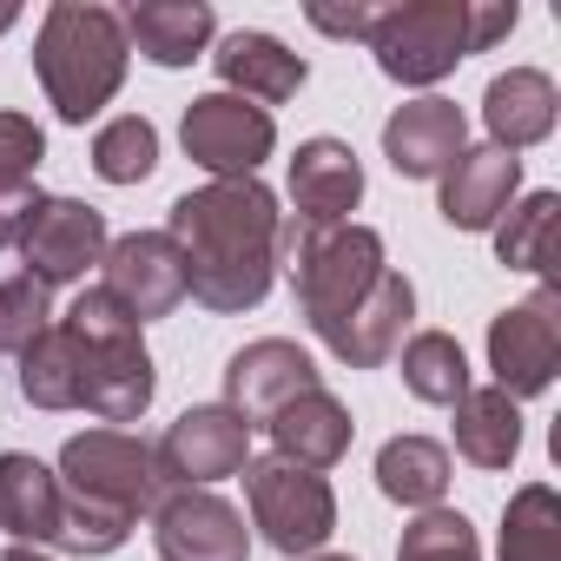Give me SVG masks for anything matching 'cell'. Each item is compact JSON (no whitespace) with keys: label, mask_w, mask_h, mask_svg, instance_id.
<instances>
[{"label":"cell","mask_w":561,"mask_h":561,"mask_svg":"<svg viewBox=\"0 0 561 561\" xmlns=\"http://www.w3.org/2000/svg\"><path fill=\"white\" fill-rule=\"evenodd\" d=\"M277 225H285V211L257 179H211L185 192L165 211V238L179 244L185 264V291L218 318L257 311L277 277Z\"/></svg>","instance_id":"1"},{"label":"cell","mask_w":561,"mask_h":561,"mask_svg":"<svg viewBox=\"0 0 561 561\" xmlns=\"http://www.w3.org/2000/svg\"><path fill=\"white\" fill-rule=\"evenodd\" d=\"M126 60L133 47L113 8H100V0H54L47 8L34 41V73L47 87V106L67 126H87L126 87Z\"/></svg>","instance_id":"2"},{"label":"cell","mask_w":561,"mask_h":561,"mask_svg":"<svg viewBox=\"0 0 561 561\" xmlns=\"http://www.w3.org/2000/svg\"><path fill=\"white\" fill-rule=\"evenodd\" d=\"M515 0L508 8H476V0H403V8H377L370 27V54L397 87H436L443 73H456L469 54L495 47L515 27Z\"/></svg>","instance_id":"3"},{"label":"cell","mask_w":561,"mask_h":561,"mask_svg":"<svg viewBox=\"0 0 561 561\" xmlns=\"http://www.w3.org/2000/svg\"><path fill=\"white\" fill-rule=\"evenodd\" d=\"M277 264L291 271V291L311 318V331H337L364 298L370 285L390 271L383 264V238L370 225H305V218H285L277 225Z\"/></svg>","instance_id":"4"},{"label":"cell","mask_w":561,"mask_h":561,"mask_svg":"<svg viewBox=\"0 0 561 561\" xmlns=\"http://www.w3.org/2000/svg\"><path fill=\"white\" fill-rule=\"evenodd\" d=\"M60 331L80 351V377H87L80 410H93L100 423H139L146 403H152V390H159V377H152L139 324L119 311V298L106 285H87L73 298V311L60 318Z\"/></svg>","instance_id":"5"},{"label":"cell","mask_w":561,"mask_h":561,"mask_svg":"<svg viewBox=\"0 0 561 561\" xmlns=\"http://www.w3.org/2000/svg\"><path fill=\"white\" fill-rule=\"evenodd\" d=\"M244 502H251V528H264V541L277 554H318L337 528V495L318 469L257 456L244 462Z\"/></svg>","instance_id":"6"},{"label":"cell","mask_w":561,"mask_h":561,"mask_svg":"<svg viewBox=\"0 0 561 561\" xmlns=\"http://www.w3.org/2000/svg\"><path fill=\"white\" fill-rule=\"evenodd\" d=\"M60 489L80 495V502H100L126 522H139L146 508H159L165 482H159V462L139 436L126 430H87L60 449Z\"/></svg>","instance_id":"7"},{"label":"cell","mask_w":561,"mask_h":561,"mask_svg":"<svg viewBox=\"0 0 561 561\" xmlns=\"http://www.w3.org/2000/svg\"><path fill=\"white\" fill-rule=\"evenodd\" d=\"M179 139H185V159L205 165L211 179H257V165L277 146V126L264 106H251L238 93H205L185 106Z\"/></svg>","instance_id":"8"},{"label":"cell","mask_w":561,"mask_h":561,"mask_svg":"<svg viewBox=\"0 0 561 561\" xmlns=\"http://www.w3.org/2000/svg\"><path fill=\"white\" fill-rule=\"evenodd\" d=\"M489 370L502 397H541L561 370V291H535L489 324Z\"/></svg>","instance_id":"9"},{"label":"cell","mask_w":561,"mask_h":561,"mask_svg":"<svg viewBox=\"0 0 561 561\" xmlns=\"http://www.w3.org/2000/svg\"><path fill=\"white\" fill-rule=\"evenodd\" d=\"M152 462H159V482L211 489L225 476H244V462H251V423L238 410H225V403H198V410H185L159 436Z\"/></svg>","instance_id":"10"},{"label":"cell","mask_w":561,"mask_h":561,"mask_svg":"<svg viewBox=\"0 0 561 561\" xmlns=\"http://www.w3.org/2000/svg\"><path fill=\"white\" fill-rule=\"evenodd\" d=\"M113 231H106V211L87 205V198H47L21 238V257H27V277L34 285H80V277L106 257Z\"/></svg>","instance_id":"11"},{"label":"cell","mask_w":561,"mask_h":561,"mask_svg":"<svg viewBox=\"0 0 561 561\" xmlns=\"http://www.w3.org/2000/svg\"><path fill=\"white\" fill-rule=\"evenodd\" d=\"M106 291L119 298V311L133 324H152V318H172L185 305V264H179V244L165 231H126L106 244Z\"/></svg>","instance_id":"12"},{"label":"cell","mask_w":561,"mask_h":561,"mask_svg":"<svg viewBox=\"0 0 561 561\" xmlns=\"http://www.w3.org/2000/svg\"><path fill=\"white\" fill-rule=\"evenodd\" d=\"M159 561H251L244 515L211 489H172L152 508Z\"/></svg>","instance_id":"13"},{"label":"cell","mask_w":561,"mask_h":561,"mask_svg":"<svg viewBox=\"0 0 561 561\" xmlns=\"http://www.w3.org/2000/svg\"><path fill=\"white\" fill-rule=\"evenodd\" d=\"M318 364L291 344V337H257L225 364V410H238L251 430L271 423L285 403H298L305 390H318Z\"/></svg>","instance_id":"14"},{"label":"cell","mask_w":561,"mask_h":561,"mask_svg":"<svg viewBox=\"0 0 561 561\" xmlns=\"http://www.w3.org/2000/svg\"><path fill=\"white\" fill-rule=\"evenodd\" d=\"M469 146V119L456 100H410L383 119V159L403 179H443L456 165V152Z\"/></svg>","instance_id":"15"},{"label":"cell","mask_w":561,"mask_h":561,"mask_svg":"<svg viewBox=\"0 0 561 561\" xmlns=\"http://www.w3.org/2000/svg\"><path fill=\"white\" fill-rule=\"evenodd\" d=\"M410 318H416L410 277H403V271H383L377 285H370V298H364L337 331H324V351H331L337 364H351V370H377V364H390V351L403 344Z\"/></svg>","instance_id":"16"},{"label":"cell","mask_w":561,"mask_h":561,"mask_svg":"<svg viewBox=\"0 0 561 561\" xmlns=\"http://www.w3.org/2000/svg\"><path fill=\"white\" fill-rule=\"evenodd\" d=\"M522 185V159L502 146H462L456 165L443 172V218L456 231H489Z\"/></svg>","instance_id":"17"},{"label":"cell","mask_w":561,"mask_h":561,"mask_svg":"<svg viewBox=\"0 0 561 561\" xmlns=\"http://www.w3.org/2000/svg\"><path fill=\"white\" fill-rule=\"evenodd\" d=\"M211 67H218V80H225V93H238V100H264V106L298 100V87H305V73H311L305 54H291L277 34H257V27L225 34L218 54H211Z\"/></svg>","instance_id":"18"},{"label":"cell","mask_w":561,"mask_h":561,"mask_svg":"<svg viewBox=\"0 0 561 561\" xmlns=\"http://www.w3.org/2000/svg\"><path fill=\"white\" fill-rule=\"evenodd\" d=\"M271 449H277V462H298V469H331V462H344V449H351V436H357V423H351V410L318 383V390H305L298 403H285L271 423Z\"/></svg>","instance_id":"19"},{"label":"cell","mask_w":561,"mask_h":561,"mask_svg":"<svg viewBox=\"0 0 561 561\" xmlns=\"http://www.w3.org/2000/svg\"><path fill=\"white\" fill-rule=\"evenodd\" d=\"M364 198V165L344 139H305L291 159V205L305 225H344Z\"/></svg>","instance_id":"20"},{"label":"cell","mask_w":561,"mask_h":561,"mask_svg":"<svg viewBox=\"0 0 561 561\" xmlns=\"http://www.w3.org/2000/svg\"><path fill=\"white\" fill-rule=\"evenodd\" d=\"M119 27H126V47H139L152 67H192L211 47L218 14L205 0H133Z\"/></svg>","instance_id":"21"},{"label":"cell","mask_w":561,"mask_h":561,"mask_svg":"<svg viewBox=\"0 0 561 561\" xmlns=\"http://www.w3.org/2000/svg\"><path fill=\"white\" fill-rule=\"evenodd\" d=\"M554 106H561V93H554V80H548L541 67H508V73H495L489 93H482L489 146H502V152L541 146V139L554 133Z\"/></svg>","instance_id":"22"},{"label":"cell","mask_w":561,"mask_h":561,"mask_svg":"<svg viewBox=\"0 0 561 561\" xmlns=\"http://www.w3.org/2000/svg\"><path fill=\"white\" fill-rule=\"evenodd\" d=\"M0 528L27 548H47L60 535V476L27 449L0 456Z\"/></svg>","instance_id":"23"},{"label":"cell","mask_w":561,"mask_h":561,"mask_svg":"<svg viewBox=\"0 0 561 561\" xmlns=\"http://www.w3.org/2000/svg\"><path fill=\"white\" fill-rule=\"evenodd\" d=\"M456 449L476 469H508L522 456V410H515V397H502L495 383L469 390L456 403Z\"/></svg>","instance_id":"24"},{"label":"cell","mask_w":561,"mask_h":561,"mask_svg":"<svg viewBox=\"0 0 561 561\" xmlns=\"http://www.w3.org/2000/svg\"><path fill=\"white\" fill-rule=\"evenodd\" d=\"M554 225H561V198L554 192H528L508 218H495V257L508 271H535L541 291H554Z\"/></svg>","instance_id":"25"},{"label":"cell","mask_w":561,"mask_h":561,"mask_svg":"<svg viewBox=\"0 0 561 561\" xmlns=\"http://www.w3.org/2000/svg\"><path fill=\"white\" fill-rule=\"evenodd\" d=\"M377 489L403 508H436L449 489V449L430 436H390L377 449Z\"/></svg>","instance_id":"26"},{"label":"cell","mask_w":561,"mask_h":561,"mask_svg":"<svg viewBox=\"0 0 561 561\" xmlns=\"http://www.w3.org/2000/svg\"><path fill=\"white\" fill-rule=\"evenodd\" d=\"M403 390H410L416 403L456 410V403L469 397V357H462V344H456L449 331H416V337L403 344Z\"/></svg>","instance_id":"27"},{"label":"cell","mask_w":561,"mask_h":561,"mask_svg":"<svg viewBox=\"0 0 561 561\" xmlns=\"http://www.w3.org/2000/svg\"><path fill=\"white\" fill-rule=\"evenodd\" d=\"M21 397L34 410H80L87 377H80V351H73V337L60 324L21 351Z\"/></svg>","instance_id":"28"},{"label":"cell","mask_w":561,"mask_h":561,"mask_svg":"<svg viewBox=\"0 0 561 561\" xmlns=\"http://www.w3.org/2000/svg\"><path fill=\"white\" fill-rule=\"evenodd\" d=\"M502 561H561V502L548 482H528L502 508Z\"/></svg>","instance_id":"29"},{"label":"cell","mask_w":561,"mask_h":561,"mask_svg":"<svg viewBox=\"0 0 561 561\" xmlns=\"http://www.w3.org/2000/svg\"><path fill=\"white\" fill-rule=\"evenodd\" d=\"M152 165H159V133H152V119L126 113V119H106V126H100V139H93V172H100L106 185H139V179H152Z\"/></svg>","instance_id":"30"},{"label":"cell","mask_w":561,"mask_h":561,"mask_svg":"<svg viewBox=\"0 0 561 561\" xmlns=\"http://www.w3.org/2000/svg\"><path fill=\"white\" fill-rule=\"evenodd\" d=\"M397 561H482V548H476L469 515H456V508H423V515L403 528Z\"/></svg>","instance_id":"31"},{"label":"cell","mask_w":561,"mask_h":561,"mask_svg":"<svg viewBox=\"0 0 561 561\" xmlns=\"http://www.w3.org/2000/svg\"><path fill=\"white\" fill-rule=\"evenodd\" d=\"M54 331V305H47V285L34 277H0V357H21L34 337Z\"/></svg>","instance_id":"32"},{"label":"cell","mask_w":561,"mask_h":561,"mask_svg":"<svg viewBox=\"0 0 561 561\" xmlns=\"http://www.w3.org/2000/svg\"><path fill=\"white\" fill-rule=\"evenodd\" d=\"M126 535H133V522L126 515H113V508H100V502H80V495H67L60 489V548L67 554H113V548H126Z\"/></svg>","instance_id":"33"},{"label":"cell","mask_w":561,"mask_h":561,"mask_svg":"<svg viewBox=\"0 0 561 561\" xmlns=\"http://www.w3.org/2000/svg\"><path fill=\"white\" fill-rule=\"evenodd\" d=\"M41 159H47V133L27 113H0V185H8V179H34Z\"/></svg>","instance_id":"34"},{"label":"cell","mask_w":561,"mask_h":561,"mask_svg":"<svg viewBox=\"0 0 561 561\" xmlns=\"http://www.w3.org/2000/svg\"><path fill=\"white\" fill-rule=\"evenodd\" d=\"M41 205H47V198H41L34 179H8V185H0V244H21Z\"/></svg>","instance_id":"35"},{"label":"cell","mask_w":561,"mask_h":561,"mask_svg":"<svg viewBox=\"0 0 561 561\" xmlns=\"http://www.w3.org/2000/svg\"><path fill=\"white\" fill-rule=\"evenodd\" d=\"M311 27L318 34H337V41H370L377 8H311Z\"/></svg>","instance_id":"36"},{"label":"cell","mask_w":561,"mask_h":561,"mask_svg":"<svg viewBox=\"0 0 561 561\" xmlns=\"http://www.w3.org/2000/svg\"><path fill=\"white\" fill-rule=\"evenodd\" d=\"M8 561H54V554H47V548H27V541H14V548H8Z\"/></svg>","instance_id":"37"},{"label":"cell","mask_w":561,"mask_h":561,"mask_svg":"<svg viewBox=\"0 0 561 561\" xmlns=\"http://www.w3.org/2000/svg\"><path fill=\"white\" fill-rule=\"evenodd\" d=\"M8 27H14V8H0V34H8Z\"/></svg>","instance_id":"38"},{"label":"cell","mask_w":561,"mask_h":561,"mask_svg":"<svg viewBox=\"0 0 561 561\" xmlns=\"http://www.w3.org/2000/svg\"><path fill=\"white\" fill-rule=\"evenodd\" d=\"M311 561H351V554H311Z\"/></svg>","instance_id":"39"}]
</instances>
